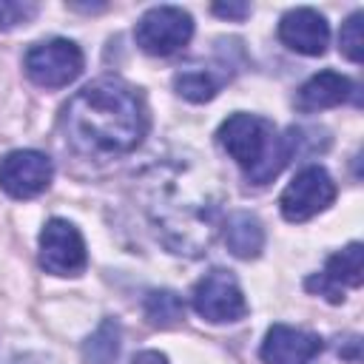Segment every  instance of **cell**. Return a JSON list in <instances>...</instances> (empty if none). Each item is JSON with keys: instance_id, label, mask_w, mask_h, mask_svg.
<instances>
[{"instance_id": "obj_3", "label": "cell", "mask_w": 364, "mask_h": 364, "mask_svg": "<svg viewBox=\"0 0 364 364\" xmlns=\"http://www.w3.org/2000/svg\"><path fill=\"white\" fill-rule=\"evenodd\" d=\"M216 139L228 151V156L245 171V179L250 185L273 182V176H279L282 168L296 156L287 131L279 134L270 119L245 111L230 114L219 125Z\"/></svg>"}, {"instance_id": "obj_16", "label": "cell", "mask_w": 364, "mask_h": 364, "mask_svg": "<svg viewBox=\"0 0 364 364\" xmlns=\"http://www.w3.org/2000/svg\"><path fill=\"white\" fill-rule=\"evenodd\" d=\"M142 310H145L148 324L159 330H171L185 321V301L173 290H151L142 301Z\"/></svg>"}, {"instance_id": "obj_11", "label": "cell", "mask_w": 364, "mask_h": 364, "mask_svg": "<svg viewBox=\"0 0 364 364\" xmlns=\"http://www.w3.org/2000/svg\"><path fill=\"white\" fill-rule=\"evenodd\" d=\"M321 336L310 330H299L290 324H273L262 341V361L264 364H310L321 353Z\"/></svg>"}, {"instance_id": "obj_9", "label": "cell", "mask_w": 364, "mask_h": 364, "mask_svg": "<svg viewBox=\"0 0 364 364\" xmlns=\"http://www.w3.org/2000/svg\"><path fill=\"white\" fill-rule=\"evenodd\" d=\"M54 176V165L43 151H11L0 159V188L14 199L40 196Z\"/></svg>"}, {"instance_id": "obj_21", "label": "cell", "mask_w": 364, "mask_h": 364, "mask_svg": "<svg viewBox=\"0 0 364 364\" xmlns=\"http://www.w3.org/2000/svg\"><path fill=\"white\" fill-rule=\"evenodd\" d=\"M131 364H168V355L159 353V350H142V353L134 355Z\"/></svg>"}, {"instance_id": "obj_22", "label": "cell", "mask_w": 364, "mask_h": 364, "mask_svg": "<svg viewBox=\"0 0 364 364\" xmlns=\"http://www.w3.org/2000/svg\"><path fill=\"white\" fill-rule=\"evenodd\" d=\"M0 364H48V361L40 355H9V358H0Z\"/></svg>"}, {"instance_id": "obj_5", "label": "cell", "mask_w": 364, "mask_h": 364, "mask_svg": "<svg viewBox=\"0 0 364 364\" xmlns=\"http://www.w3.org/2000/svg\"><path fill=\"white\" fill-rule=\"evenodd\" d=\"M136 46L151 57H168L185 48L193 37V17L179 6H154L148 9L136 28Z\"/></svg>"}, {"instance_id": "obj_12", "label": "cell", "mask_w": 364, "mask_h": 364, "mask_svg": "<svg viewBox=\"0 0 364 364\" xmlns=\"http://www.w3.org/2000/svg\"><path fill=\"white\" fill-rule=\"evenodd\" d=\"M279 40L296 54L318 57L327 48L330 26H327L324 14H318L316 9H307V6L304 9H290L279 20Z\"/></svg>"}, {"instance_id": "obj_6", "label": "cell", "mask_w": 364, "mask_h": 364, "mask_svg": "<svg viewBox=\"0 0 364 364\" xmlns=\"http://www.w3.org/2000/svg\"><path fill=\"white\" fill-rule=\"evenodd\" d=\"M191 304L210 324H230L247 316V299L236 276L222 267H213L193 284Z\"/></svg>"}, {"instance_id": "obj_8", "label": "cell", "mask_w": 364, "mask_h": 364, "mask_svg": "<svg viewBox=\"0 0 364 364\" xmlns=\"http://www.w3.org/2000/svg\"><path fill=\"white\" fill-rule=\"evenodd\" d=\"M88 264L85 239L68 219H48L40 230V267L51 276H80Z\"/></svg>"}, {"instance_id": "obj_10", "label": "cell", "mask_w": 364, "mask_h": 364, "mask_svg": "<svg viewBox=\"0 0 364 364\" xmlns=\"http://www.w3.org/2000/svg\"><path fill=\"white\" fill-rule=\"evenodd\" d=\"M364 284V247L361 242H350L338 253H333L321 273L307 276L304 287L310 293L324 296L330 304L344 301V287H361Z\"/></svg>"}, {"instance_id": "obj_13", "label": "cell", "mask_w": 364, "mask_h": 364, "mask_svg": "<svg viewBox=\"0 0 364 364\" xmlns=\"http://www.w3.org/2000/svg\"><path fill=\"white\" fill-rule=\"evenodd\" d=\"M353 97H355V85L350 77L338 71H318L296 91V108L304 114H313L321 108H336Z\"/></svg>"}, {"instance_id": "obj_18", "label": "cell", "mask_w": 364, "mask_h": 364, "mask_svg": "<svg viewBox=\"0 0 364 364\" xmlns=\"http://www.w3.org/2000/svg\"><path fill=\"white\" fill-rule=\"evenodd\" d=\"M361 20L364 14L361 11H353L344 23H341V31H338V46H341V54L350 60V63H361L364 57V34H361Z\"/></svg>"}, {"instance_id": "obj_1", "label": "cell", "mask_w": 364, "mask_h": 364, "mask_svg": "<svg viewBox=\"0 0 364 364\" xmlns=\"http://www.w3.org/2000/svg\"><path fill=\"white\" fill-rule=\"evenodd\" d=\"M222 188L196 165L162 162L145 176V210L159 242L176 256H202L222 230Z\"/></svg>"}, {"instance_id": "obj_2", "label": "cell", "mask_w": 364, "mask_h": 364, "mask_svg": "<svg viewBox=\"0 0 364 364\" xmlns=\"http://www.w3.org/2000/svg\"><path fill=\"white\" fill-rule=\"evenodd\" d=\"M63 131L80 154H128L148 134V108L134 85L119 77H102L68 100L63 108Z\"/></svg>"}, {"instance_id": "obj_20", "label": "cell", "mask_w": 364, "mask_h": 364, "mask_svg": "<svg viewBox=\"0 0 364 364\" xmlns=\"http://www.w3.org/2000/svg\"><path fill=\"white\" fill-rule=\"evenodd\" d=\"M210 11L216 17H228V20H245L250 14V3H213Z\"/></svg>"}, {"instance_id": "obj_19", "label": "cell", "mask_w": 364, "mask_h": 364, "mask_svg": "<svg viewBox=\"0 0 364 364\" xmlns=\"http://www.w3.org/2000/svg\"><path fill=\"white\" fill-rule=\"evenodd\" d=\"M40 6L31 0H0V31L26 26L37 17Z\"/></svg>"}, {"instance_id": "obj_7", "label": "cell", "mask_w": 364, "mask_h": 364, "mask_svg": "<svg viewBox=\"0 0 364 364\" xmlns=\"http://www.w3.org/2000/svg\"><path fill=\"white\" fill-rule=\"evenodd\" d=\"M336 199V182L321 165L301 168L279 196L282 216L287 222H307L327 210Z\"/></svg>"}, {"instance_id": "obj_4", "label": "cell", "mask_w": 364, "mask_h": 364, "mask_svg": "<svg viewBox=\"0 0 364 364\" xmlns=\"http://www.w3.org/2000/svg\"><path fill=\"white\" fill-rule=\"evenodd\" d=\"M82 65H85V57H82L80 46L71 40H63V37L34 43L23 57V68H26L28 80L40 88H63V85L74 82L80 77Z\"/></svg>"}, {"instance_id": "obj_17", "label": "cell", "mask_w": 364, "mask_h": 364, "mask_svg": "<svg viewBox=\"0 0 364 364\" xmlns=\"http://www.w3.org/2000/svg\"><path fill=\"white\" fill-rule=\"evenodd\" d=\"M119 321L102 318V324L82 341V361L85 364H114L119 355Z\"/></svg>"}, {"instance_id": "obj_14", "label": "cell", "mask_w": 364, "mask_h": 364, "mask_svg": "<svg viewBox=\"0 0 364 364\" xmlns=\"http://www.w3.org/2000/svg\"><path fill=\"white\" fill-rule=\"evenodd\" d=\"M225 245L236 259H256L264 247V228L247 210H233L222 222Z\"/></svg>"}, {"instance_id": "obj_15", "label": "cell", "mask_w": 364, "mask_h": 364, "mask_svg": "<svg viewBox=\"0 0 364 364\" xmlns=\"http://www.w3.org/2000/svg\"><path fill=\"white\" fill-rule=\"evenodd\" d=\"M228 77L216 74L213 68H185L173 77V88L188 102H208L219 94Z\"/></svg>"}]
</instances>
